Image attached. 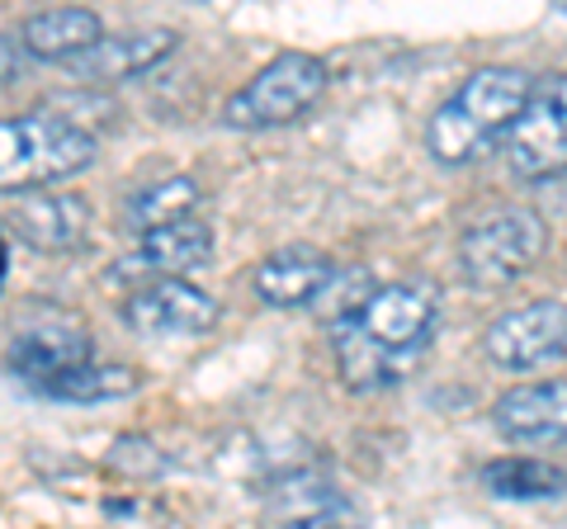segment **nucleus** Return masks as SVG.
<instances>
[{
	"label": "nucleus",
	"mask_w": 567,
	"mask_h": 529,
	"mask_svg": "<svg viewBox=\"0 0 567 529\" xmlns=\"http://www.w3.org/2000/svg\"><path fill=\"white\" fill-rule=\"evenodd\" d=\"M327 81L331 72L322 58H312V52H279L237 95H227L223 123L227 128H284V123H293L322 100Z\"/></svg>",
	"instance_id": "39448f33"
},
{
	"label": "nucleus",
	"mask_w": 567,
	"mask_h": 529,
	"mask_svg": "<svg viewBox=\"0 0 567 529\" xmlns=\"http://www.w3.org/2000/svg\"><path fill=\"white\" fill-rule=\"evenodd\" d=\"M483 355L506 374H529L567 360V303L563 298H535L502 312L483 331Z\"/></svg>",
	"instance_id": "423d86ee"
},
{
	"label": "nucleus",
	"mask_w": 567,
	"mask_h": 529,
	"mask_svg": "<svg viewBox=\"0 0 567 529\" xmlns=\"http://www.w3.org/2000/svg\"><path fill=\"white\" fill-rule=\"evenodd\" d=\"M100 156L95 133L62 114H10L0 123V185L14 189H43L91 170Z\"/></svg>",
	"instance_id": "7ed1b4c3"
},
{
	"label": "nucleus",
	"mask_w": 567,
	"mask_h": 529,
	"mask_svg": "<svg viewBox=\"0 0 567 529\" xmlns=\"http://www.w3.org/2000/svg\"><path fill=\"white\" fill-rule=\"evenodd\" d=\"M123 322L147 341H185L218 322V303L189 279H156L123 298Z\"/></svg>",
	"instance_id": "6e6552de"
},
{
	"label": "nucleus",
	"mask_w": 567,
	"mask_h": 529,
	"mask_svg": "<svg viewBox=\"0 0 567 529\" xmlns=\"http://www.w3.org/2000/svg\"><path fill=\"white\" fill-rule=\"evenodd\" d=\"M563 14H567V0H563Z\"/></svg>",
	"instance_id": "412c9836"
},
{
	"label": "nucleus",
	"mask_w": 567,
	"mask_h": 529,
	"mask_svg": "<svg viewBox=\"0 0 567 529\" xmlns=\"http://www.w3.org/2000/svg\"><path fill=\"white\" fill-rule=\"evenodd\" d=\"M110 458H114V468L118 473H133V478H156L166 464H162V454H156L147 439H118V445L110 449Z\"/></svg>",
	"instance_id": "aec40b11"
},
{
	"label": "nucleus",
	"mask_w": 567,
	"mask_h": 529,
	"mask_svg": "<svg viewBox=\"0 0 567 529\" xmlns=\"http://www.w3.org/2000/svg\"><path fill=\"white\" fill-rule=\"evenodd\" d=\"M213 256V227L189 218V222H171L147 232L123 260H114V279H185L189 270H199Z\"/></svg>",
	"instance_id": "9b49d317"
},
{
	"label": "nucleus",
	"mask_w": 567,
	"mask_h": 529,
	"mask_svg": "<svg viewBox=\"0 0 567 529\" xmlns=\"http://www.w3.org/2000/svg\"><path fill=\"white\" fill-rule=\"evenodd\" d=\"M24 48L33 52L39 62H81L91 48L104 43V24L95 10H81V6H58V10H39L29 14L24 29H20Z\"/></svg>",
	"instance_id": "2eb2a0df"
},
{
	"label": "nucleus",
	"mask_w": 567,
	"mask_h": 529,
	"mask_svg": "<svg viewBox=\"0 0 567 529\" xmlns=\"http://www.w3.org/2000/svg\"><path fill=\"white\" fill-rule=\"evenodd\" d=\"M10 232L24 246L43 256H66L76 251L91 232V204L76 194H24L20 204H10Z\"/></svg>",
	"instance_id": "ddd939ff"
},
{
	"label": "nucleus",
	"mask_w": 567,
	"mask_h": 529,
	"mask_svg": "<svg viewBox=\"0 0 567 529\" xmlns=\"http://www.w3.org/2000/svg\"><path fill=\"white\" fill-rule=\"evenodd\" d=\"M535 85L539 81L520 72V66H477L431 114V123H425V147H431L440 166H468L483 152H492L496 143L506 147V137L520 123Z\"/></svg>",
	"instance_id": "f03ea898"
},
{
	"label": "nucleus",
	"mask_w": 567,
	"mask_h": 529,
	"mask_svg": "<svg viewBox=\"0 0 567 529\" xmlns=\"http://www.w3.org/2000/svg\"><path fill=\"white\" fill-rule=\"evenodd\" d=\"M483 487L502 501H558L567 491V473L544 458H492L483 464Z\"/></svg>",
	"instance_id": "f3484780"
},
{
	"label": "nucleus",
	"mask_w": 567,
	"mask_h": 529,
	"mask_svg": "<svg viewBox=\"0 0 567 529\" xmlns=\"http://www.w3.org/2000/svg\"><path fill=\"white\" fill-rule=\"evenodd\" d=\"M43 397L52 402H81V407H91V402H118V397H133L137 393V374L123 364H81L71 369V374L52 378L48 387H39Z\"/></svg>",
	"instance_id": "6ab92c4d"
},
{
	"label": "nucleus",
	"mask_w": 567,
	"mask_h": 529,
	"mask_svg": "<svg viewBox=\"0 0 567 529\" xmlns=\"http://www.w3.org/2000/svg\"><path fill=\"white\" fill-rule=\"evenodd\" d=\"M91 355H95V345H91V336H85L81 326H71V322H39V326L14 331V341H10V374L24 378L33 393H39V387H48L52 378L71 374V369L95 364Z\"/></svg>",
	"instance_id": "f8f14e48"
},
{
	"label": "nucleus",
	"mask_w": 567,
	"mask_h": 529,
	"mask_svg": "<svg viewBox=\"0 0 567 529\" xmlns=\"http://www.w3.org/2000/svg\"><path fill=\"white\" fill-rule=\"evenodd\" d=\"M440 326V289L431 279L379 284L354 312L331 322L336 369L350 393H379L421 364Z\"/></svg>",
	"instance_id": "f257e3e1"
},
{
	"label": "nucleus",
	"mask_w": 567,
	"mask_h": 529,
	"mask_svg": "<svg viewBox=\"0 0 567 529\" xmlns=\"http://www.w3.org/2000/svg\"><path fill=\"white\" fill-rule=\"evenodd\" d=\"M331 284H336V260L308 241L279 246L251 274V289L260 293V303H270V308H312L331 293Z\"/></svg>",
	"instance_id": "1a4fd4ad"
},
{
	"label": "nucleus",
	"mask_w": 567,
	"mask_h": 529,
	"mask_svg": "<svg viewBox=\"0 0 567 529\" xmlns=\"http://www.w3.org/2000/svg\"><path fill=\"white\" fill-rule=\"evenodd\" d=\"M175 33L171 29H137V33H118V39H104L100 48H91L81 62H71L66 72L81 85H114L152 72L156 62H166L175 52Z\"/></svg>",
	"instance_id": "4468645a"
},
{
	"label": "nucleus",
	"mask_w": 567,
	"mask_h": 529,
	"mask_svg": "<svg viewBox=\"0 0 567 529\" xmlns=\"http://www.w3.org/2000/svg\"><path fill=\"white\" fill-rule=\"evenodd\" d=\"M506 162L520 180H554L567 170V72L535 85L520 123L506 137Z\"/></svg>",
	"instance_id": "0eeeda50"
},
{
	"label": "nucleus",
	"mask_w": 567,
	"mask_h": 529,
	"mask_svg": "<svg viewBox=\"0 0 567 529\" xmlns=\"http://www.w3.org/2000/svg\"><path fill=\"white\" fill-rule=\"evenodd\" d=\"M492 426L511 445H567V378L520 383L502 393L492 407Z\"/></svg>",
	"instance_id": "9d476101"
},
{
	"label": "nucleus",
	"mask_w": 567,
	"mask_h": 529,
	"mask_svg": "<svg viewBox=\"0 0 567 529\" xmlns=\"http://www.w3.org/2000/svg\"><path fill=\"white\" fill-rule=\"evenodd\" d=\"M275 529H354V520L341 491L317 478H293L275 497Z\"/></svg>",
	"instance_id": "dca6fc26"
},
{
	"label": "nucleus",
	"mask_w": 567,
	"mask_h": 529,
	"mask_svg": "<svg viewBox=\"0 0 567 529\" xmlns=\"http://www.w3.org/2000/svg\"><path fill=\"white\" fill-rule=\"evenodd\" d=\"M194 208H199V185H194L189 175H171V180H156V185L133 194L128 199V222L147 237V232H156V227L189 222Z\"/></svg>",
	"instance_id": "a211bd4d"
},
{
	"label": "nucleus",
	"mask_w": 567,
	"mask_h": 529,
	"mask_svg": "<svg viewBox=\"0 0 567 529\" xmlns=\"http://www.w3.org/2000/svg\"><path fill=\"white\" fill-rule=\"evenodd\" d=\"M548 227L535 208H492L458 237V270L473 289H506L544 256Z\"/></svg>",
	"instance_id": "20e7f679"
}]
</instances>
